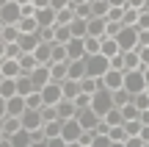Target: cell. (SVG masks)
Segmentation results:
<instances>
[{
    "label": "cell",
    "mask_w": 149,
    "mask_h": 147,
    "mask_svg": "<svg viewBox=\"0 0 149 147\" xmlns=\"http://www.w3.org/2000/svg\"><path fill=\"white\" fill-rule=\"evenodd\" d=\"M66 50H69V61H83L86 56V39H72V42H66Z\"/></svg>",
    "instance_id": "cell-12"
},
{
    "label": "cell",
    "mask_w": 149,
    "mask_h": 147,
    "mask_svg": "<svg viewBox=\"0 0 149 147\" xmlns=\"http://www.w3.org/2000/svg\"><path fill=\"white\" fill-rule=\"evenodd\" d=\"M100 120H102V117L97 114V111L91 108V106H88V108H80V114H77V122L86 128V131H97V128L102 125Z\"/></svg>",
    "instance_id": "cell-7"
},
{
    "label": "cell",
    "mask_w": 149,
    "mask_h": 147,
    "mask_svg": "<svg viewBox=\"0 0 149 147\" xmlns=\"http://www.w3.org/2000/svg\"><path fill=\"white\" fill-rule=\"evenodd\" d=\"M22 131V117H3V136L6 139H11L14 133H19Z\"/></svg>",
    "instance_id": "cell-15"
},
{
    "label": "cell",
    "mask_w": 149,
    "mask_h": 147,
    "mask_svg": "<svg viewBox=\"0 0 149 147\" xmlns=\"http://www.w3.org/2000/svg\"><path fill=\"white\" fill-rule=\"evenodd\" d=\"M17 86H19V97H31L33 92H39L31 75H19V78H17Z\"/></svg>",
    "instance_id": "cell-20"
},
{
    "label": "cell",
    "mask_w": 149,
    "mask_h": 147,
    "mask_svg": "<svg viewBox=\"0 0 149 147\" xmlns=\"http://www.w3.org/2000/svg\"><path fill=\"white\" fill-rule=\"evenodd\" d=\"M86 78H105L108 72H111V58L102 53L97 56H86Z\"/></svg>",
    "instance_id": "cell-1"
},
{
    "label": "cell",
    "mask_w": 149,
    "mask_h": 147,
    "mask_svg": "<svg viewBox=\"0 0 149 147\" xmlns=\"http://www.w3.org/2000/svg\"><path fill=\"white\" fill-rule=\"evenodd\" d=\"M19 36H22L19 25H3V33H0V42H3V44H11V42H19Z\"/></svg>",
    "instance_id": "cell-22"
},
{
    "label": "cell",
    "mask_w": 149,
    "mask_h": 147,
    "mask_svg": "<svg viewBox=\"0 0 149 147\" xmlns=\"http://www.w3.org/2000/svg\"><path fill=\"white\" fill-rule=\"evenodd\" d=\"M19 20H22V6L17 3V0L3 3V8H0V22H3V25H17Z\"/></svg>",
    "instance_id": "cell-5"
},
{
    "label": "cell",
    "mask_w": 149,
    "mask_h": 147,
    "mask_svg": "<svg viewBox=\"0 0 149 147\" xmlns=\"http://www.w3.org/2000/svg\"><path fill=\"white\" fill-rule=\"evenodd\" d=\"M116 42L122 44V53H133V50H138V44H141V31L138 28H124L122 33L116 36Z\"/></svg>",
    "instance_id": "cell-4"
},
{
    "label": "cell",
    "mask_w": 149,
    "mask_h": 147,
    "mask_svg": "<svg viewBox=\"0 0 149 147\" xmlns=\"http://www.w3.org/2000/svg\"><path fill=\"white\" fill-rule=\"evenodd\" d=\"M108 136H111V142H127L130 133L124 131V125H119V128H111V131H108Z\"/></svg>",
    "instance_id": "cell-30"
},
{
    "label": "cell",
    "mask_w": 149,
    "mask_h": 147,
    "mask_svg": "<svg viewBox=\"0 0 149 147\" xmlns=\"http://www.w3.org/2000/svg\"><path fill=\"white\" fill-rule=\"evenodd\" d=\"M42 120H44V122H55V120H61L58 106H44V108H42Z\"/></svg>",
    "instance_id": "cell-31"
},
{
    "label": "cell",
    "mask_w": 149,
    "mask_h": 147,
    "mask_svg": "<svg viewBox=\"0 0 149 147\" xmlns=\"http://www.w3.org/2000/svg\"><path fill=\"white\" fill-rule=\"evenodd\" d=\"M105 86L111 89V92H116V89H124V72L111 70V72L105 75Z\"/></svg>",
    "instance_id": "cell-21"
},
{
    "label": "cell",
    "mask_w": 149,
    "mask_h": 147,
    "mask_svg": "<svg viewBox=\"0 0 149 147\" xmlns=\"http://www.w3.org/2000/svg\"><path fill=\"white\" fill-rule=\"evenodd\" d=\"M33 6L36 8H50V0H33Z\"/></svg>",
    "instance_id": "cell-40"
},
{
    "label": "cell",
    "mask_w": 149,
    "mask_h": 147,
    "mask_svg": "<svg viewBox=\"0 0 149 147\" xmlns=\"http://www.w3.org/2000/svg\"><path fill=\"white\" fill-rule=\"evenodd\" d=\"M83 131H86V128L80 125L77 120H66V122H64V133H61V139H64L66 144H72V142H80Z\"/></svg>",
    "instance_id": "cell-8"
},
{
    "label": "cell",
    "mask_w": 149,
    "mask_h": 147,
    "mask_svg": "<svg viewBox=\"0 0 149 147\" xmlns=\"http://www.w3.org/2000/svg\"><path fill=\"white\" fill-rule=\"evenodd\" d=\"M44 139H58L61 133H64V122L61 120H55V122H44Z\"/></svg>",
    "instance_id": "cell-23"
},
{
    "label": "cell",
    "mask_w": 149,
    "mask_h": 147,
    "mask_svg": "<svg viewBox=\"0 0 149 147\" xmlns=\"http://www.w3.org/2000/svg\"><path fill=\"white\" fill-rule=\"evenodd\" d=\"M138 56H141V61H144V67H149V44H141Z\"/></svg>",
    "instance_id": "cell-38"
},
{
    "label": "cell",
    "mask_w": 149,
    "mask_h": 147,
    "mask_svg": "<svg viewBox=\"0 0 149 147\" xmlns=\"http://www.w3.org/2000/svg\"><path fill=\"white\" fill-rule=\"evenodd\" d=\"M19 94V86H17V78H3L0 81V100H11Z\"/></svg>",
    "instance_id": "cell-14"
},
{
    "label": "cell",
    "mask_w": 149,
    "mask_h": 147,
    "mask_svg": "<svg viewBox=\"0 0 149 147\" xmlns=\"http://www.w3.org/2000/svg\"><path fill=\"white\" fill-rule=\"evenodd\" d=\"M17 3H19V6H31L33 0H17Z\"/></svg>",
    "instance_id": "cell-44"
},
{
    "label": "cell",
    "mask_w": 149,
    "mask_h": 147,
    "mask_svg": "<svg viewBox=\"0 0 149 147\" xmlns=\"http://www.w3.org/2000/svg\"><path fill=\"white\" fill-rule=\"evenodd\" d=\"M69 78L72 81H83L86 78V61H69Z\"/></svg>",
    "instance_id": "cell-25"
},
{
    "label": "cell",
    "mask_w": 149,
    "mask_h": 147,
    "mask_svg": "<svg viewBox=\"0 0 149 147\" xmlns=\"http://www.w3.org/2000/svg\"><path fill=\"white\" fill-rule=\"evenodd\" d=\"M22 128L25 131H42L44 128V120H42V111H25V117H22Z\"/></svg>",
    "instance_id": "cell-10"
},
{
    "label": "cell",
    "mask_w": 149,
    "mask_h": 147,
    "mask_svg": "<svg viewBox=\"0 0 149 147\" xmlns=\"http://www.w3.org/2000/svg\"><path fill=\"white\" fill-rule=\"evenodd\" d=\"M144 11H149V0H146V6H144Z\"/></svg>",
    "instance_id": "cell-48"
},
{
    "label": "cell",
    "mask_w": 149,
    "mask_h": 147,
    "mask_svg": "<svg viewBox=\"0 0 149 147\" xmlns=\"http://www.w3.org/2000/svg\"><path fill=\"white\" fill-rule=\"evenodd\" d=\"M94 139H97V131H83L80 144H83V147H91V144H94Z\"/></svg>",
    "instance_id": "cell-35"
},
{
    "label": "cell",
    "mask_w": 149,
    "mask_h": 147,
    "mask_svg": "<svg viewBox=\"0 0 149 147\" xmlns=\"http://www.w3.org/2000/svg\"><path fill=\"white\" fill-rule=\"evenodd\" d=\"M91 108H94L97 114L105 120V117L116 108V103H113V92H111V89H100V92L91 97Z\"/></svg>",
    "instance_id": "cell-2"
},
{
    "label": "cell",
    "mask_w": 149,
    "mask_h": 147,
    "mask_svg": "<svg viewBox=\"0 0 149 147\" xmlns=\"http://www.w3.org/2000/svg\"><path fill=\"white\" fill-rule=\"evenodd\" d=\"M19 56H22V47H19V42L3 44V61H6V58H19Z\"/></svg>",
    "instance_id": "cell-28"
},
{
    "label": "cell",
    "mask_w": 149,
    "mask_h": 147,
    "mask_svg": "<svg viewBox=\"0 0 149 147\" xmlns=\"http://www.w3.org/2000/svg\"><path fill=\"white\" fill-rule=\"evenodd\" d=\"M28 111V100L25 97H11V100H3V117H25Z\"/></svg>",
    "instance_id": "cell-6"
},
{
    "label": "cell",
    "mask_w": 149,
    "mask_h": 147,
    "mask_svg": "<svg viewBox=\"0 0 149 147\" xmlns=\"http://www.w3.org/2000/svg\"><path fill=\"white\" fill-rule=\"evenodd\" d=\"M144 78H146V86H149V67H144Z\"/></svg>",
    "instance_id": "cell-43"
},
{
    "label": "cell",
    "mask_w": 149,
    "mask_h": 147,
    "mask_svg": "<svg viewBox=\"0 0 149 147\" xmlns=\"http://www.w3.org/2000/svg\"><path fill=\"white\" fill-rule=\"evenodd\" d=\"M108 3H111V6H122V8H127L130 0H108Z\"/></svg>",
    "instance_id": "cell-41"
},
{
    "label": "cell",
    "mask_w": 149,
    "mask_h": 147,
    "mask_svg": "<svg viewBox=\"0 0 149 147\" xmlns=\"http://www.w3.org/2000/svg\"><path fill=\"white\" fill-rule=\"evenodd\" d=\"M146 147H149V144H146Z\"/></svg>",
    "instance_id": "cell-50"
},
{
    "label": "cell",
    "mask_w": 149,
    "mask_h": 147,
    "mask_svg": "<svg viewBox=\"0 0 149 147\" xmlns=\"http://www.w3.org/2000/svg\"><path fill=\"white\" fill-rule=\"evenodd\" d=\"M138 31H149V11H141V17H138Z\"/></svg>",
    "instance_id": "cell-36"
},
{
    "label": "cell",
    "mask_w": 149,
    "mask_h": 147,
    "mask_svg": "<svg viewBox=\"0 0 149 147\" xmlns=\"http://www.w3.org/2000/svg\"><path fill=\"white\" fill-rule=\"evenodd\" d=\"M124 144H127V147H146V142H144L141 136H130V139H127Z\"/></svg>",
    "instance_id": "cell-37"
},
{
    "label": "cell",
    "mask_w": 149,
    "mask_h": 147,
    "mask_svg": "<svg viewBox=\"0 0 149 147\" xmlns=\"http://www.w3.org/2000/svg\"><path fill=\"white\" fill-rule=\"evenodd\" d=\"M47 147H69V144H66L64 139L58 136V139H47Z\"/></svg>",
    "instance_id": "cell-39"
},
{
    "label": "cell",
    "mask_w": 149,
    "mask_h": 147,
    "mask_svg": "<svg viewBox=\"0 0 149 147\" xmlns=\"http://www.w3.org/2000/svg\"><path fill=\"white\" fill-rule=\"evenodd\" d=\"M0 147H14V142H11V139H6V136H3V142H0Z\"/></svg>",
    "instance_id": "cell-42"
},
{
    "label": "cell",
    "mask_w": 149,
    "mask_h": 147,
    "mask_svg": "<svg viewBox=\"0 0 149 147\" xmlns=\"http://www.w3.org/2000/svg\"><path fill=\"white\" fill-rule=\"evenodd\" d=\"M69 147H83V144H80V142H72V144H69Z\"/></svg>",
    "instance_id": "cell-47"
},
{
    "label": "cell",
    "mask_w": 149,
    "mask_h": 147,
    "mask_svg": "<svg viewBox=\"0 0 149 147\" xmlns=\"http://www.w3.org/2000/svg\"><path fill=\"white\" fill-rule=\"evenodd\" d=\"M72 3H74V6H80V3H88V0H72Z\"/></svg>",
    "instance_id": "cell-46"
},
{
    "label": "cell",
    "mask_w": 149,
    "mask_h": 147,
    "mask_svg": "<svg viewBox=\"0 0 149 147\" xmlns=\"http://www.w3.org/2000/svg\"><path fill=\"white\" fill-rule=\"evenodd\" d=\"M17 25H19V31H22V33H39V31H42V25H39L36 17H22Z\"/></svg>",
    "instance_id": "cell-24"
},
{
    "label": "cell",
    "mask_w": 149,
    "mask_h": 147,
    "mask_svg": "<svg viewBox=\"0 0 149 147\" xmlns=\"http://www.w3.org/2000/svg\"><path fill=\"white\" fill-rule=\"evenodd\" d=\"M42 42H44L42 33H22V36H19V47H22V53H36V47H39Z\"/></svg>",
    "instance_id": "cell-11"
},
{
    "label": "cell",
    "mask_w": 149,
    "mask_h": 147,
    "mask_svg": "<svg viewBox=\"0 0 149 147\" xmlns=\"http://www.w3.org/2000/svg\"><path fill=\"white\" fill-rule=\"evenodd\" d=\"M146 94H149V86H146Z\"/></svg>",
    "instance_id": "cell-49"
},
{
    "label": "cell",
    "mask_w": 149,
    "mask_h": 147,
    "mask_svg": "<svg viewBox=\"0 0 149 147\" xmlns=\"http://www.w3.org/2000/svg\"><path fill=\"white\" fill-rule=\"evenodd\" d=\"M124 89H127L130 94H144L146 92V78H144V70H130L124 72Z\"/></svg>",
    "instance_id": "cell-3"
},
{
    "label": "cell",
    "mask_w": 149,
    "mask_h": 147,
    "mask_svg": "<svg viewBox=\"0 0 149 147\" xmlns=\"http://www.w3.org/2000/svg\"><path fill=\"white\" fill-rule=\"evenodd\" d=\"M108 11H111L108 0H91V14L94 17H108Z\"/></svg>",
    "instance_id": "cell-27"
},
{
    "label": "cell",
    "mask_w": 149,
    "mask_h": 147,
    "mask_svg": "<svg viewBox=\"0 0 149 147\" xmlns=\"http://www.w3.org/2000/svg\"><path fill=\"white\" fill-rule=\"evenodd\" d=\"M113 142H111V136L108 133H97V139H94V144L91 147H111Z\"/></svg>",
    "instance_id": "cell-34"
},
{
    "label": "cell",
    "mask_w": 149,
    "mask_h": 147,
    "mask_svg": "<svg viewBox=\"0 0 149 147\" xmlns=\"http://www.w3.org/2000/svg\"><path fill=\"white\" fill-rule=\"evenodd\" d=\"M42 97H44V106H58L61 100H64V89H61V83H50V86L42 89Z\"/></svg>",
    "instance_id": "cell-9"
},
{
    "label": "cell",
    "mask_w": 149,
    "mask_h": 147,
    "mask_svg": "<svg viewBox=\"0 0 149 147\" xmlns=\"http://www.w3.org/2000/svg\"><path fill=\"white\" fill-rule=\"evenodd\" d=\"M19 67H22V75H33L36 67H42V64H39V58L33 53H22L19 56Z\"/></svg>",
    "instance_id": "cell-18"
},
{
    "label": "cell",
    "mask_w": 149,
    "mask_h": 147,
    "mask_svg": "<svg viewBox=\"0 0 149 147\" xmlns=\"http://www.w3.org/2000/svg\"><path fill=\"white\" fill-rule=\"evenodd\" d=\"M105 122H108V125H111V128H119V125H124V122H127V120H124V114H122V108H113L111 114L105 117Z\"/></svg>",
    "instance_id": "cell-29"
},
{
    "label": "cell",
    "mask_w": 149,
    "mask_h": 147,
    "mask_svg": "<svg viewBox=\"0 0 149 147\" xmlns=\"http://www.w3.org/2000/svg\"><path fill=\"white\" fill-rule=\"evenodd\" d=\"M53 53H55V44L53 42H42L33 56L39 58V64H50V61H53Z\"/></svg>",
    "instance_id": "cell-17"
},
{
    "label": "cell",
    "mask_w": 149,
    "mask_h": 147,
    "mask_svg": "<svg viewBox=\"0 0 149 147\" xmlns=\"http://www.w3.org/2000/svg\"><path fill=\"white\" fill-rule=\"evenodd\" d=\"M113 103H116V108H124V106L133 103V94H130L127 89H116V92H113Z\"/></svg>",
    "instance_id": "cell-26"
},
{
    "label": "cell",
    "mask_w": 149,
    "mask_h": 147,
    "mask_svg": "<svg viewBox=\"0 0 149 147\" xmlns=\"http://www.w3.org/2000/svg\"><path fill=\"white\" fill-rule=\"evenodd\" d=\"M77 103L74 100H61L58 103V114H61V122H66V120H74V114H77Z\"/></svg>",
    "instance_id": "cell-19"
},
{
    "label": "cell",
    "mask_w": 149,
    "mask_h": 147,
    "mask_svg": "<svg viewBox=\"0 0 149 147\" xmlns=\"http://www.w3.org/2000/svg\"><path fill=\"white\" fill-rule=\"evenodd\" d=\"M102 56H108V58H116V56H122V44L116 42L113 36H102Z\"/></svg>",
    "instance_id": "cell-16"
},
{
    "label": "cell",
    "mask_w": 149,
    "mask_h": 147,
    "mask_svg": "<svg viewBox=\"0 0 149 147\" xmlns=\"http://www.w3.org/2000/svg\"><path fill=\"white\" fill-rule=\"evenodd\" d=\"M0 75H3V78H19L22 75L19 58H6V61H0Z\"/></svg>",
    "instance_id": "cell-13"
},
{
    "label": "cell",
    "mask_w": 149,
    "mask_h": 147,
    "mask_svg": "<svg viewBox=\"0 0 149 147\" xmlns=\"http://www.w3.org/2000/svg\"><path fill=\"white\" fill-rule=\"evenodd\" d=\"M133 103L138 106L141 111H146V108H149V94H146V92H144V94H135V97H133Z\"/></svg>",
    "instance_id": "cell-33"
},
{
    "label": "cell",
    "mask_w": 149,
    "mask_h": 147,
    "mask_svg": "<svg viewBox=\"0 0 149 147\" xmlns=\"http://www.w3.org/2000/svg\"><path fill=\"white\" fill-rule=\"evenodd\" d=\"M124 131H127L130 136H141L144 125H141V120H133V122H124Z\"/></svg>",
    "instance_id": "cell-32"
},
{
    "label": "cell",
    "mask_w": 149,
    "mask_h": 147,
    "mask_svg": "<svg viewBox=\"0 0 149 147\" xmlns=\"http://www.w3.org/2000/svg\"><path fill=\"white\" fill-rule=\"evenodd\" d=\"M33 147H47V142H36V144H33Z\"/></svg>",
    "instance_id": "cell-45"
}]
</instances>
